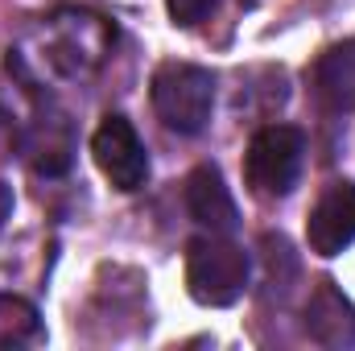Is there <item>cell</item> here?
<instances>
[{
	"instance_id": "6da1fadb",
	"label": "cell",
	"mask_w": 355,
	"mask_h": 351,
	"mask_svg": "<svg viewBox=\"0 0 355 351\" xmlns=\"http://www.w3.org/2000/svg\"><path fill=\"white\" fill-rule=\"evenodd\" d=\"M252 261L240 244L223 236H198L186 244V289L198 306H236L248 289Z\"/></svg>"
},
{
	"instance_id": "7a4b0ae2",
	"label": "cell",
	"mask_w": 355,
	"mask_h": 351,
	"mask_svg": "<svg viewBox=\"0 0 355 351\" xmlns=\"http://www.w3.org/2000/svg\"><path fill=\"white\" fill-rule=\"evenodd\" d=\"M149 99L157 120L178 137H198L215 108V75L194 62H162L153 71Z\"/></svg>"
},
{
	"instance_id": "3957f363",
	"label": "cell",
	"mask_w": 355,
	"mask_h": 351,
	"mask_svg": "<svg viewBox=\"0 0 355 351\" xmlns=\"http://www.w3.org/2000/svg\"><path fill=\"white\" fill-rule=\"evenodd\" d=\"M306 162V137L293 124H268L248 141L244 153V182L257 198H285Z\"/></svg>"
},
{
	"instance_id": "277c9868",
	"label": "cell",
	"mask_w": 355,
	"mask_h": 351,
	"mask_svg": "<svg viewBox=\"0 0 355 351\" xmlns=\"http://www.w3.org/2000/svg\"><path fill=\"white\" fill-rule=\"evenodd\" d=\"M91 157L99 166V174L107 178L116 190L132 194L149 182V153L145 141L137 137V128L124 116H103L95 137H91Z\"/></svg>"
},
{
	"instance_id": "5b68a950",
	"label": "cell",
	"mask_w": 355,
	"mask_h": 351,
	"mask_svg": "<svg viewBox=\"0 0 355 351\" xmlns=\"http://www.w3.org/2000/svg\"><path fill=\"white\" fill-rule=\"evenodd\" d=\"M306 244L318 257H339L355 244V182H331L306 219Z\"/></svg>"
},
{
	"instance_id": "8992f818",
	"label": "cell",
	"mask_w": 355,
	"mask_h": 351,
	"mask_svg": "<svg viewBox=\"0 0 355 351\" xmlns=\"http://www.w3.org/2000/svg\"><path fill=\"white\" fill-rule=\"evenodd\" d=\"M182 198H186V211H190V219H194L198 228H207V232H215V236L236 232L240 211H236V198H232L223 174H219V166H211V162L194 166L190 178H186Z\"/></svg>"
},
{
	"instance_id": "52a82bcc",
	"label": "cell",
	"mask_w": 355,
	"mask_h": 351,
	"mask_svg": "<svg viewBox=\"0 0 355 351\" xmlns=\"http://www.w3.org/2000/svg\"><path fill=\"white\" fill-rule=\"evenodd\" d=\"M302 327L314 343L331 351L355 348V306L335 289V281H318L310 302H306V314H302Z\"/></svg>"
},
{
	"instance_id": "ba28073f",
	"label": "cell",
	"mask_w": 355,
	"mask_h": 351,
	"mask_svg": "<svg viewBox=\"0 0 355 351\" xmlns=\"http://www.w3.org/2000/svg\"><path fill=\"white\" fill-rule=\"evenodd\" d=\"M310 87L327 112H355V37L335 42L318 54Z\"/></svg>"
},
{
	"instance_id": "9c48e42d",
	"label": "cell",
	"mask_w": 355,
	"mask_h": 351,
	"mask_svg": "<svg viewBox=\"0 0 355 351\" xmlns=\"http://www.w3.org/2000/svg\"><path fill=\"white\" fill-rule=\"evenodd\" d=\"M46 339V327L33 310V302L0 293V351L4 348H37Z\"/></svg>"
},
{
	"instance_id": "30bf717a",
	"label": "cell",
	"mask_w": 355,
	"mask_h": 351,
	"mask_svg": "<svg viewBox=\"0 0 355 351\" xmlns=\"http://www.w3.org/2000/svg\"><path fill=\"white\" fill-rule=\"evenodd\" d=\"M166 8H170L174 25H182V29H190V25L207 21V17H211V12L219 8V0H166Z\"/></svg>"
},
{
	"instance_id": "8fae6325",
	"label": "cell",
	"mask_w": 355,
	"mask_h": 351,
	"mask_svg": "<svg viewBox=\"0 0 355 351\" xmlns=\"http://www.w3.org/2000/svg\"><path fill=\"white\" fill-rule=\"evenodd\" d=\"M12 120H8V112H0V162H4V153L12 149Z\"/></svg>"
},
{
	"instance_id": "7c38bea8",
	"label": "cell",
	"mask_w": 355,
	"mask_h": 351,
	"mask_svg": "<svg viewBox=\"0 0 355 351\" xmlns=\"http://www.w3.org/2000/svg\"><path fill=\"white\" fill-rule=\"evenodd\" d=\"M8 215H12V186L0 182V232H4V223H8Z\"/></svg>"
}]
</instances>
